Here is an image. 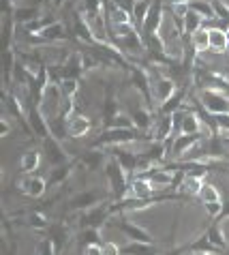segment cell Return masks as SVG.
Here are the masks:
<instances>
[{
  "mask_svg": "<svg viewBox=\"0 0 229 255\" xmlns=\"http://www.w3.org/2000/svg\"><path fill=\"white\" fill-rule=\"evenodd\" d=\"M39 37L43 41H62V39H67V30H64V26L60 22H56L52 26H47L45 30H43Z\"/></svg>",
  "mask_w": 229,
  "mask_h": 255,
  "instance_id": "19",
  "label": "cell"
},
{
  "mask_svg": "<svg viewBox=\"0 0 229 255\" xmlns=\"http://www.w3.org/2000/svg\"><path fill=\"white\" fill-rule=\"evenodd\" d=\"M107 178L112 182V189H114V193H116V197H124L128 185L124 180V169L118 161H112L110 165H107Z\"/></svg>",
  "mask_w": 229,
  "mask_h": 255,
  "instance_id": "2",
  "label": "cell"
},
{
  "mask_svg": "<svg viewBox=\"0 0 229 255\" xmlns=\"http://www.w3.org/2000/svg\"><path fill=\"white\" fill-rule=\"evenodd\" d=\"M189 9L195 11L197 15H202L204 22H206V19H217V13H214V4H212V2H206V0H191V2H189Z\"/></svg>",
  "mask_w": 229,
  "mask_h": 255,
  "instance_id": "14",
  "label": "cell"
},
{
  "mask_svg": "<svg viewBox=\"0 0 229 255\" xmlns=\"http://www.w3.org/2000/svg\"><path fill=\"white\" fill-rule=\"evenodd\" d=\"M174 95H176V84H174L171 77H159V80L154 82V97H156V101L167 103Z\"/></svg>",
  "mask_w": 229,
  "mask_h": 255,
  "instance_id": "8",
  "label": "cell"
},
{
  "mask_svg": "<svg viewBox=\"0 0 229 255\" xmlns=\"http://www.w3.org/2000/svg\"><path fill=\"white\" fill-rule=\"evenodd\" d=\"M204 206H206V210H208V215L210 217H219V215H223V204H221V202H212V204H204Z\"/></svg>",
  "mask_w": 229,
  "mask_h": 255,
  "instance_id": "27",
  "label": "cell"
},
{
  "mask_svg": "<svg viewBox=\"0 0 229 255\" xmlns=\"http://www.w3.org/2000/svg\"><path fill=\"white\" fill-rule=\"evenodd\" d=\"M86 255H103L101 245H88L86 247Z\"/></svg>",
  "mask_w": 229,
  "mask_h": 255,
  "instance_id": "29",
  "label": "cell"
},
{
  "mask_svg": "<svg viewBox=\"0 0 229 255\" xmlns=\"http://www.w3.org/2000/svg\"><path fill=\"white\" fill-rule=\"evenodd\" d=\"M122 230L135 240V243H148V245H150V234H148V232L135 228V225H131V223H122Z\"/></svg>",
  "mask_w": 229,
  "mask_h": 255,
  "instance_id": "23",
  "label": "cell"
},
{
  "mask_svg": "<svg viewBox=\"0 0 229 255\" xmlns=\"http://www.w3.org/2000/svg\"><path fill=\"white\" fill-rule=\"evenodd\" d=\"M49 4H52L54 9H60V6L64 4V0H49Z\"/></svg>",
  "mask_w": 229,
  "mask_h": 255,
  "instance_id": "31",
  "label": "cell"
},
{
  "mask_svg": "<svg viewBox=\"0 0 229 255\" xmlns=\"http://www.w3.org/2000/svg\"><path fill=\"white\" fill-rule=\"evenodd\" d=\"M58 88H60L62 97H67L71 101V99L77 95V80H75V77H62V82L58 84Z\"/></svg>",
  "mask_w": 229,
  "mask_h": 255,
  "instance_id": "21",
  "label": "cell"
},
{
  "mask_svg": "<svg viewBox=\"0 0 229 255\" xmlns=\"http://www.w3.org/2000/svg\"><path fill=\"white\" fill-rule=\"evenodd\" d=\"M199 200L204 204H212V202H221V195L214 185H208V182H204L202 191H199Z\"/></svg>",
  "mask_w": 229,
  "mask_h": 255,
  "instance_id": "22",
  "label": "cell"
},
{
  "mask_svg": "<svg viewBox=\"0 0 229 255\" xmlns=\"http://www.w3.org/2000/svg\"><path fill=\"white\" fill-rule=\"evenodd\" d=\"M191 45L195 47L199 54L206 52V49H210V30H208V28L204 26L202 30H197L195 34H193V37H191Z\"/></svg>",
  "mask_w": 229,
  "mask_h": 255,
  "instance_id": "18",
  "label": "cell"
},
{
  "mask_svg": "<svg viewBox=\"0 0 229 255\" xmlns=\"http://www.w3.org/2000/svg\"><path fill=\"white\" fill-rule=\"evenodd\" d=\"M43 146H45V152H47V159L52 165H58V163H64V150L60 148V144L54 139V135H49L47 139H43Z\"/></svg>",
  "mask_w": 229,
  "mask_h": 255,
  "instance_id": "10",
  "label": "cell"
},
{
  "mask_svg": "<svg viewBox=\"0 0 229 255\" xmlns=\"http://www.w3.org/2000/svg\"><path fill=\"white\" fill-rule=\"evenodd\" d=\"M19 191L30 197H41L45 193V180L39 178V176H26V178L19 182Z\"/></svg>",
  "mask_w": 229,
  "mask_h": 255,
  "instance_id": "7",
  "label": "cell"
},
{
  "mask_svg": "<svg viewBox=\"0 0 229 255\" xmlns=\"http://www.w3.org/2000/svg\"><path fill=\"white\" fill-rule=\"evenodd\" d=\"M9 131H11V127H9V120H2V137H6V135H9Z\"/></svg>",
  "mask_w": 229,
  "mask_h": 255,
  "instance_id": "30",
  "label": "cell"
},
{
  "mask_svg": "<svg viewBox=\"0 0 229 255\" xmlns=\"http://www.w3.org/2000/svg\"><path fill=\"white\" fill-rule=\"evenodd\" d=\"M195 255H208V253H195Z\"/></svg>",
  "mask_w": 229,
  "mask_h": 255,
  "instance_id": "34",
  "label": "cell"
},
{
  "mask_svg": "<svg viewBox=\"0 0 229 255\" xmlns=\"http://www.w3.org/2000/svg\"><path fill=\"white\" fill-rule=\"evenodd\" d=\"M95 202H97V193H82L80 197H75L71 206H73V208H88Z\"/></svg>",
  "mask_w": 229,
  "mask_h": 255,
  "instance_id": "26",
  "label": "cell"
},
{
  "mask_svg": "<svg viewBox=\"0 0 229 255\" xmlns=\"http://www.w3.org/2000/svg\"><path fill=\"white\" fill-rule=\"evenodd\" d=\"M126 255H156V249H152L148 243H133L124 249Z\"/></svg>",
  "mask_w": 229,
  "mask_h": 255,
  "instance_id": "24",
  "label": "cell"
},
{
  "mask_svg": "<svg viewBox=\"0 0 229 255\" xmlns=\"http://www.w3.org/2000/svg\"><path fill=\"white\" fill-rule=\"evenodd\" d=\"M154 191L156 189L152 187V182L144 178V176H135L131 180V185H128V195H133L135 200H150V195H152Z\"/></svg>",
  "mask_w": 229,
  "mask_h": 255,
  "instance_id": "4",
  "label": "cell"
},
{
  "mask_svg": "<svg viewBox=\"0 0 229 255\" xmlns=\"http://www.w3.org/2000/svg\"><path fill=\"white\" fill-rule=\"evenodd\" d=\"M88 131H90V120L86 116H82V114L69 116V120H67V135L69 137H73V139L84 137Z\"/></svg>",
  "mask_w": 229,
  "mask_h": 255,
  "instance_id": "5",
  "label": "cell"
},
{
  "mask_svg": "<svg viewBox=\"0 0 229 255\" xmlns=\"http://www.w3.org/2000/svg\"><path fill=\"white\" fill-rule=\"evenodd\" d=\"M202 105L206 112H210L214 116L229 114V99L221 93V90H204L202 93Z\"/></svg>",
  "mask_w": 229,
  "mask_h": 255,
  "instance_id": "1",
  "label": "cell"
},
{
  "mask_svg": "<svg viewBox=\"0 0 229 255\" xmlns=\"http://www.w3.org/2000/svg\"><path fill=\"white\" fill-rule=\"evenodd\" d=\"M39 163H41V152L34 150V148H30V150H26L24 154H21L19 167H21V172L24 174H30V172H34V169L39 167Z\"/></svg>",
  "mask_w": 229,
  "mask_h": 255,
  "instance_id": "12",
  "label": "cell"
},
{
  "mask_svg": "<svg viewBox=\"0 0 229 255\" xmlns=\"http://www.w3.org/2000/svg\"><path fill=\"white\" fill-rule=\"evenodd\" d=\"M39 15V9L37 6H26V9H15V22H21V24H30V22H34V19H39L37 17Z\"/></svg>",
  "mask_w": 229,
  "mask_h": 255,
  "instance_id": "20",
  "label": "cell"
},
{
  "mask_svg": "<svg viewBox=\"0 0 229 255\" xmlns=\"http://www.w3.org/2000/svg\"><path fill=\"white\" fill-rule=\"evenodd\" d=\"M195 144H199V133L197 135H180L174 141V157H180L187 150H191Z\"/></svg>",
  "mask_w": 229,
  "mask_h": 255,
  "instance_id": "15",
  "label": "cell"
},
{
  "mask_svg": "<svg viewBox=\"0 0 229 255\" xmlns=\"http://www.w3.org/2000/svg\"><path fill=\"white\" fill-rule=\"evenodd\" d=\"M101 249H103V255H120L118 245H116V243H112V240L103 243V245H101Z\"/></svg>",
  "mask_w": 229,
  "mask_h": 255,
  "instance_id": "28",
  "label": "cell"
},
{
  "mask_svg": "<svg viewBox=\"0 0 229 255\" xmlns=\"http://www.w3.org/2000/svg\"><path fill=\"white\" fill-rule=\"evenodd\" d=\"M110 22L114 28H122V26H131L133 24V15L122 6H112L110 11Z\"/></svg>",
  "mask_w": 229,
  "mask_h": 255,
  "instance_id": "13",
  "label": "cell"
},
{
  "mask_svg": "<svg viewBox=\"0 0 229 255\" xmlns=\"http://www.w3.org/2000/svg\"><path fill=\"white\" fill-rule=\"evenodd\" d=\"M30 129H32V133L34 135H39V137H43V139H47L49 137V123H45V118H43V114H41V110H32L30 112Z\"/></svg>",
  "mask_w": 229,
  "mask_h": 255,
  "instance_id": "9",
  "label": "cell"
},
{
  "mask_svg": "<svg viewBox=\"0 0 229 255\" xmlns=\"http://www.w3.org/2000/svg\"><path fill=\"white\" fill-rule=\"evenodd\" d=\"M202 187H204V178H202V176H191V174L184 176L182 185H180V189L184 191V193H189V195H199Z\"/></svg>",
  "mask_w": 229,
  "mask_h": 255,
  "instance_id": "17",
  "label": "cell"
},
{
  "mask_svg": "<svg viewBox=\"0 0 229 255\" xmlns=\"http://www.w3.org/2000/svg\"><path fill=\"white\" fill-rule=\"evenodd\" d=\"M135 139V131L133 129H107L105 133H101V144H112V146H118V144H126V141H133Z\"/></svg>",
  "mask_w": 229,
  "mask_h": 255,
  "instance_id": "6",
  "label": "cell"
},
{
  "mask_svg": "<svg viewBox=\"0 0 229 255\" xmlns=\"http://www.w3.org/2000/svg\"><path fill=\"white\" fill-rule=\"evenodd\" d=\"M204 26H206L204 17H202V15H197L195 11H191V9H189L187 17H184V28H182V30L187 32V34H191V37H193V34H195L197 30H202Z\"/></svg>",
  "mask_w": 229,
  "mask_h": 255,
  "instance_id": "16",
  "label": "cell"
},
{
  "mask_svg": "<svg viewBox=\"0 0 229 255\" xmlns=\"http://www.w3.org/2000/svg\"><path fill=\"white\" fill-rule=\"evenodd\" d=\"M210 30V49L214 54L227 52V32L223 28H208Z\"/></svg>",
  "mask_w": 229,
  "mask_h": 255,
  "instance_id": "11",
  "label": "cell"
},
{
  "mask_svg": "<svg viewBox=\"0 0 229 255\" xmlns=\"http://www.w3.org/2000/svg\"><path fill=\"white\" fill-rule=\"evenodd\" d=\"M112 2H114V6H120L122 4V0H112Z\"/></svg>",
  "mask_w": 229,
  "mask_h": 255,
  "instance_id": "33",
  "label": "cell"
},
{
  "mask_svg": "<svg viewBox=\"0 0 229 255\" xmlns=\"http://www.w3.org/2000/svg\"><path fill=\"white\" fill-rule=\"evenodd\" d=\"M206 236H208V240L217 247V249H225V236H223V232H221L219 225H212V228L206 232Z\"/></svg>",
  "mask_w": 229,
  "mask_h": 255,
  "instance_id": "25",
  "label": "cell"
},
{
  "mask_svg": "<svg viewBox=\"0 0 229 255\" xmlns=\"http://www.w3.org/2000/svg\"><path fill=\"white\" fill-rule=\"evenodd\" d=\"M163 24V4L161 0H156V2L150 6V13L146 17V24H144V32L146 37H152V34H159V28Z\"/></svg>",
  "mask_w": 229,
  "mask_h": 255,
  "instance_id": "3",
  "label": "cell"
},
{
  "mask_svg": "<svg viewBox=\"0 0 229 255\" xmlns=\"http://www.w3.org/2000/svg\"><path fill=\"white\" fill-rule=\"evenodd\" d=\"M225 32H227V54H229V26L225 28Z\"/></svg>",
  "mask_w": 229,
  "mask_h": 255,
  "instance_id": "32",
  "label": "cell"
}]
</instances>
